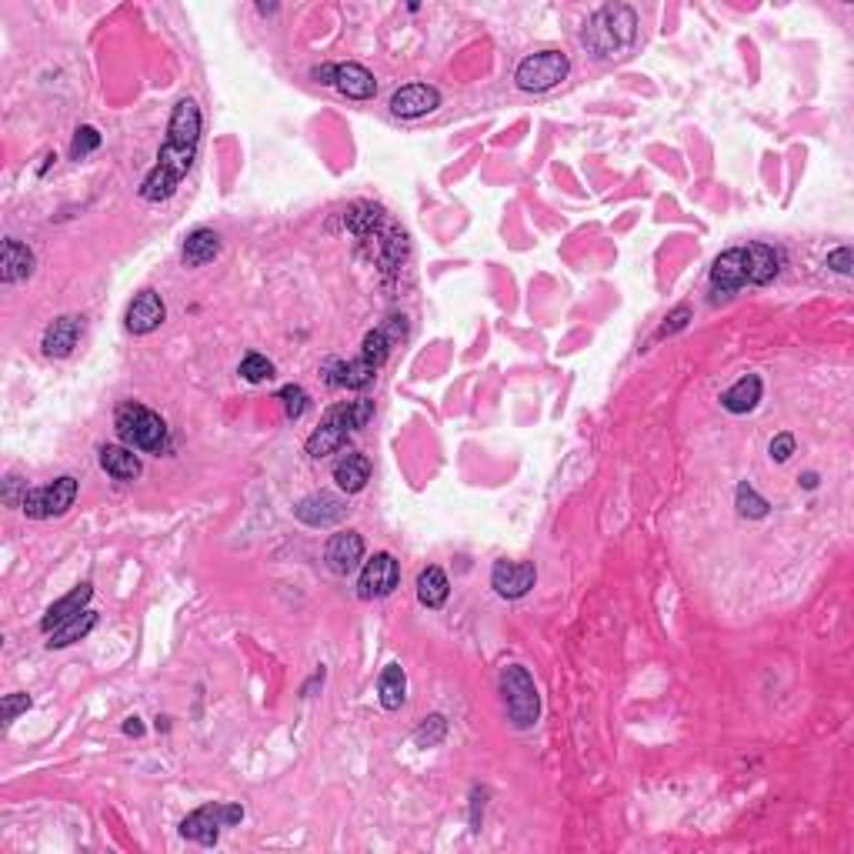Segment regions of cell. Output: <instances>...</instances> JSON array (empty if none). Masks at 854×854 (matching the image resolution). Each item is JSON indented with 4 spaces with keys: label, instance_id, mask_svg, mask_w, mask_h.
<instances>
[{
    "label": "cell",
    "instance_id": "9c48e42d",
    "mask_svg": "<svg viewBox=\"0 0 854 854\" xmlns=\"http://www.w3.org/2000/svg\"><path fill=\"white\" fill-rule=\"evenodd\" d=\"M347 501L337 498L331 491H317V494H307L304 501H297L294 508V518L307 524V528H334L347 518Z\"/></svg>",
    "mask_w": 854,
    "mask_h": 854
},
{
    "label": "cell",
    "instance_id": "5bb4252c",
    "mask_svg": "<svg viewBox=\"0 0 854 854\" xmlns=\"http://www.w3.org/2000/svg\"><path fill=\"white\" fill-rule=\"evenodd\" d=\"M127 331L144 337V334H154L157 327H161L167 321V304L164 297L157 291H141L131 301V307H127Z\"/></svg>",
    "mask_w": 854,
    "mask_h": 854
},
{
    "label": "cell",
    "instance_id": "83f0119b",
    "mask_svg": "<svg viewBox=\"0 0 854 854\" xmlns=\"http://www.w3.org/2000/svg\"><path fill=\"white\" fill-rule=\"evenodd\" d=\"M347 444V431H341V427H334V424H327V421H321V427H317V431L311 434V438H307V444H304V451L311 454V458H327V454H334V451H341Z\"/></svg>",
    "mask_w": 854,
    "mask_h": 854
},
{
    "label": "cell",
    "instance_id": "8fae6325",
    "mask_svg": "<svg viewBox=\"0 0 854 854\" xmlns=\"http://www.w3.org/2000/svg\"><path fill=\"white\" fill-rule=\"evenodd\" d=\"M534 581H538V571H534L531 561H498L491 568V588L508 601L524 598Z\"/></svg>",
    "mask_w": 854,
    "mask_h": 854
},
{
    "label": "cell",
    "instance_id": "cb8c5ba5",
    "mask_svg": "<svg viewBox=\"0 0 854 854\" xmlns=\"http://www.w3.org/2000/svg\"><path fill=\"white\" fill-rule=\"evenodd\" d=\"M221 254V234L211 231V227H197V231L184 241V267H204L211 264L214 257Z\"/></svg>",
    "mask_w": 854,
    "mask_h": 854
},
{
    "label": "cell",
    "instance_id": "f546056e",
    "mask_svg": "<svg viewBox=\"0 0 854 854\" xmlns=\"http://www.w3.org/2000/svg\"><path fill=\"white\" fill-rule=\"evenodd\" d=\"M734 504H738V514H741V518H751V521L768 518V508H771V504L764 501L761 494L754 491L748 481H741V484H738V494H734Z\"/></svg>",
    "mask_w": 854,
    "mask_h": 854
},
{
    "label": "cell",
    "instance_id": "f1b7e54d",
    "mask_svg": "<svg viewBox=\"0 0 854 854\" xmlns=\"http://www.w3.org/2000/svg\"><path fill=\"white\" fill-rule=\"evenodd\" d=\"M94 624H97V614L94 611H81L77 614V618H71L64 624V628H57L54 634H51V641H47V648H67V644H74V641H81V638H87V634L94 631Z\"/></svg>",
    "mask_w": 854,
    "mask_h": 854
},
{
    "label": "cell",
    "instance_id": "d6986e66",
    "mask_svg": "<svg viewBox=\"0 0 854 854\" xmlns=\"http://www.w3.org/2000/svg\"><path fill=\"white\" fill-rule=\"evenodd\" d=\"M334 87L351 101H371L377 94L374 74L361 64H334Z\"/></svg>",
    "mask_w": 854,
    "mask_h": 854
},
{
    "label": "cell",
    "instance_id": "7a4b0ae2",
    "mask_svg": "<svg viewBox=\"0 0 854 854\" xmlns=\"http://www.w3.org/2000/svg\"><path fill=\"white\" fill-rule=\"evenodd\" d=\"M784 264V251L771 244H744L718 254L711 264V287L714 294H734L741 287H764L778 277Z\"/></svg>",
    "mask_w": 854,
    "mask_h": 854
},
{
    "label": "cell",
    "instance_id": "9a60e30c",
    "mask_svg": "<svg viewBox=\"0 0 854 854\" xmlns=\"http://www.w3.org/2000/svg\"><path fill=\"white\" fill-rule=\"evenodd\" d=\"M324 381L331 387H344V391H364L367 384H374L377 377V367L364 357L357 361H337V357H327L324 367H321Z\"/></svg>",
    "mask_w": 854,
    "mask_h": 854
},
{
    "label": "cell",
    "instance_id": "484cf974",
    "mask_svg": "<svg viewBox=\"0 0 854 854\" xmlns=\"http://www.w3.org/2000/svg\"><path fill=\"white\" fill-rule=\"evenodd\" d=\"M448 574H444L441 568H424L421 574H417V601L424 604V608H441L444 601H448Z\"/></svg>",
    "mask_w": 854,
    "mask_h": 854
},
{
    "label": "cell",
    "instance_id": "3957f363",
    "mask_svg": "<svg viewBox=\"0 0 854 854\" xmlns=\"http://www.w3.org/2000/svg\"><path fill=\"white\" fill-rule=\"evenodd\" d=\"M634 37H638V17H634L631 7L618 4V7H601L588 21V27H584L581 41L591 54L618 57L634 44Z\"/></svg>",
    "mask_w": 854,
    "mask_h": 854
},
{
    "label": "cell",
    "instance_id": "e0dca14e",
    "mask_svg": "<svg viewBox=\"0 0 854 854\" xmlns=\"http://www.w3.org/2000/svg\"><path fill=\"white\" fill-rule=\"evenodd\" d=\"M324 561L334 574H351L364 561V538L357 531H337L324 548Z\"/></svg>",
    "mask_w": 854,
    "mask_h": 854
},
{
    "label": "cell",
    "instance_id": "4dcf8cb0",
    "mask_svg": "<svg viewBox=\"0 0 854 854\" xmlns=\"http://www.w3.org/2000/svg\"><path fill=\"white\" fill-rule=\"evenodd\" d=\"M237 374H241L247 384H264L274 377V364L267 361L264 354H247L241 361V367H237Z\"/></svg>",
    "mask_w": 854,
    "mask_h": 854
},
{
    "label": "cell",
    "instance_id": "d6a6232c",
    "mask_svg": "<svg viewBox=\"0 0 854 854\" xmlns=\"http://www.w3.org/2000/svg\"><path fill=\"white\" fill-rule=\"evenodd\" d=\"M277 401L284 404V414L291 417V421H297V417H304L307 404H311V397H307V391L301 384H284L281 394H277Z\"/></svg>",
    "mask_w": 854,
    "mask_h": 854
},
{
    "label": "cell",
    "instance_id": "44dd1931",
    "mask_svg": "<svg viewBox=\"0 0 854 854\" xmlns=\"http://www.w3.org/2000/svg\"><path fill=\"white\" fill-rule=\"evenodd\" d=\"M761 394H764L761 377L758 374H744V377H738V381L728 387V391L721 394V407L728 414H748V411L758 407Z\"/></svg>",
    "mask_w": 854,
    "mask_h": 854
},
{
    "label": "cell",
    "instance_id": "8992f818",
    "mask_svg": "<svg viewBox=\"0 0 854 854\" xmlns=\"http://www.w3.org/2000/svg\"><path fill=\"white\" fill-rule=\"evenodd\" d=\"M568 71H571L568 54L541 51V54L524 57V61L518 64V71H514V84L528 94H544V91H551V87H558L564 77H568Z\"/></svg>",
    "mask_w": 854,
    "mask_h": 854
},
{
    "label": "cell",
    "instance_id": "1f68e13d",
    "mask_svg": "<svg viewBox=\"0 0 854 854\" xmlns=\"http://www.w3.org/2000/svg\"><path fill=\"white\" fill-rule=\"evenodd\" d=\"M444 734H448V721H444L441 714H431V718H424L421 728L414 731V744L417 748H434V744L444 741Z\"/></svg>",
    "mask_w": 854,
    "mask_h": 854
},
{
    "label": "cell",
    "instance_id": "ffe728a7",
    "mask_svg": "<svg viewBox=\"0 0 854 854\" xmlns=\"http://www.w3.org/2000/svg\"><path fill=\"white\" fill-rule=\"evenodd\" d=\"M34 251L17 237L4 241V257H0V281L4 284H21L34 274Z\"/></svg>",
    "mask_w": 854,
    "mask_h": 854
},
{
    "label": "cell",
    "instance_id": "f35d334b",
    "mask_svg": "<svg viewBox=\"0 0 854 854\" xmlns=\"http://www.w3.org/2000/svg\"><path fill=\"white\" fill-rule=\"evenodd\" d=\"M124 734H131V738H141V734H144V724H141V718H127V724H124Z\"/></svg>",
    "mask_w": 854,
    "mask_h": 854
},
{
    "label": "cell",
    "instance_id": "e575fe53",
    "mask_svg": "<svg viewBox=\"0 0 854 854\" xmlns=\"http://www.w3.org/2000/svg\"><path fill=\"white\" fill-rule=\"evenodd\" d=\"M688 317H691V307H688V304L674 307V311H671L668 317H664V324H661L658 337H671V334H678L681 327H688Z\"/></svg>",
    "mask_w": 854,
    "mask_h": 854
},
{
    "label": "cell",
    "instance_id": "ba28073f",
    "mask_svg": "<svg viewBox=\"0 0 854 854\" xmlns=\"http://www.w3.org/2000/svg\"><path fill=\"white\" fill-rule=\"evenodd\" d=\"M77 498V478L64 474L54 484H44V488H31L24 494L21 511L34 521H47V518H61V514L71 511V504Z\"/></svg>",
    "mask_w": 854,
    "mask_h": 854
},
{
    "label": "cell",
    "instance_id": "52a82bcc",
    "mask_svg": "<svg viewBox=\"0 0 854 854\" xmlns=\"http://www.w3.org/2000/svg\"><path fill=\"white\" fill-rule=\"evenodd\" d=\"M237 821H244L241 804H204V808H197L194 814H187L181 824V834L187 841L214 848L217 838H221V828H231Z\"/></svg>",
    "mask_w": 854,
    "mask_h": 854
},
{
    "label": "cell",
    "instance_id": "2e32d148",
    "mask_svg": "<svg viewBox=\"0 0 854 854\" xmlns=\"http://www.w3.org/2000/svg\"><path fill=\"white\" fill-rule=\"evenodd\" d=\"M81 334H84L81 317H74V314L57 317L54 324H47V331L41 337L44 357H57V361H61V357L74 354V347H77V341H81Z\"/></svg>",
    "mask_w": 854,
    "mask_h": 854
},
{
    "label": "cell",
    "instance_id": "7402d4cb",
    "mask_svg": "<svg viewBox=\"0 0 854 854\" xmlns=\"http://www.w3.org/2000/svg\"><path fill=\"white\" fill-rule=\"evenodd\" d=\"M371 417H374V401L357 397V401L334 404L331 411L324 414V421L334 424V427H341V431H347V434H354V431H361V427H367Z\"/></svg>",
    "mask_w": 854,
    "mask_h": 854
},
{
    "label": "cell",
    "instance_id": "ab89813d",
    "mask_svg": "<svg viewBox=\"0 0 854 854\" xmlns=\"http://www.w3.org/2000/svg\"><path fill=\"white\" fill-rule=\"evenodd\" d=\"M314 81H321V84H334V67H317V71H314Z\"/></svg>",
    "mask_w": 854,
    "mask_h": 854
},
{
    "label": "cell",
    "instance_id": "d4e9b609",
    "mask_svg": "<svg viewBox=\"0 0 854 854\" xmlns=\"http://www.w3.org/2000/svg\"><path fill=\"white\" fill-rule=\"evenodd\" d=\"M101 468L114 481L141 478V458L134 454V448H114V444H107V448H101Z\"/></svg>",
    "mask_w": 854,
    "mask_h": 854
},
{
    "label": "cell",
    "instance_id": "7c38bea8",
    "mask_svg": "<svg viewBox=\"0 0 854 854\" xmlns=\"http://www.w3.org/2000/svg\"><path fill=\"white\" fill-rule=\"evenodd\" d=\"M441 107V94L438 87L431 84H407L401 91L391 94V114L404 117V121H417V117H427Z\"/></svg>",
    "mask_w": 854,
    "mask_h": 854
},
{
    "label": "cell",
    "instance_id": "30bf717a",
    "mask_svg": "<svg viewBox=\"0 0 854 854\" xmlns=\"http://www.w3.org/2000/svg\"><path fill=\"white\" fill-rule=\"evenodd\" d=\"M397 581H401V568H397L394 554L381 551L364 564L361 581H357V594H361L364 601L387 598V594L397 588Z\"/></svg>",
    "mask_w": 854,
    "mask_h": 854
},
{
    "label": "cell",
    "instance_id": "ac0fdd59",
    "mask_svg": "<svg viewBox=\"0 0 854 854\" xmlns=\"http://www.w3.org/2000/svg\"><path fill=\"white\" fill-rule=\"evenodd\" d=\"M94 588L91 584H77V588L71 594H64L61 601H54L51 608H47V614L41 618V631L44 634H54L57 628H64L67 621L77 618L81 611H87V601H91Z\"/></svg>",
    "mask_w": 854,
    "mask_h": 854
},
{
    "label": "cell",
    "instance_id": "4fadbf2b",
    "mask_svg": "<svg viewBox=\"0 0 854 854\" xmlns=\"http://www.w3.org/2000/svg\"><path fill=\"white\" fill-rule=\"evenodd\" d=\"M404 334H407L404 317H397V314L387 317V321L377 324L374 331H367L364 344H361V357H364V361H371L374 367H381L387 357H391L394 347L404 341Z\"/></svg>",
    "mask_w": 854,
    "mask_h": 854
},
{
    "label": "cell",
    "instance_id": "4316f807",
    "mask_svg": "<svg viewBox=\"0 0 854 854\" xmlns=\"http://www.w3.org/2000/svg\"><path fill=\"white\" fill-rule=\"evenodd\" d=\"M377 698H381V708L384 711H397L407 698V678L401 671V664H387L377 678Z\"/></svg>",
    "mask_w": 854,
    "mask_h": 854
},
{
    "label": "cell",
    "instance_id": "603a6c76",
    "mask_svg": "<svg viewBox=\"0 0 854 854\" xmlns=\"http://www.w3.org/2000/svg\"><path fill=\"white\" fill-rule=\"evenodd\" d=\"M334 481H337V488L347 494L364 491V484L371 481V461H367V454H357V451L344 454V458L334 464Z\"/></svg>",
    "mask_w": 854,
    "mask_h": 854
},
{
    "label": "cell",
    "instance_id": "5b68a950",
    "mask_svg": "<svg viewBox=\"0 0 854 854\" xmlns=\"http://www.w3.org/2000/svg\"><path fill=\"white\" fill-rule=\"evenodd\" d=\"M501 698H504V708H508V718L514 728H534L541 718V694H538V684L521 664H508L501 671Z\"/></svg>",
    "mask_w": 854,
    "mask_h": 854
},
{
    "label": "cell",
    "instance_id": "60d3db41",
    "mask_svg": "<svg viewBox=\"0 0 854 854\" xmlns=\"http://www.w3.org/2000/svg\"><path fill=\"white\" fill-rule=\"evenodd\" d=\"M801 488H808V491H814V488H818V474H814V471H808V474H804V478H801Z\"/></svg>",
    "mask_w": 854,
    "mask_h": 854
},
{
    "label": "cell",
    "instance_id": "d590c367",
    "mask_svg": "<svg viewBox=\"0 0 854 854\" xmlns=\"http://www.w3.org/2000/svg\"><path fill=\"white\" fill-rule=\"evenodd\" d=\"M27 708H31V698H27V694H7L4 704H0V714H4V724L17 721V714H24Z\"/></svg>",
    "mask_w": 854,
    "mask_h": 854
},
{
    "label": "cell",
    "instance_id": "836d02e7",
    "mask_svg": "<svg viewBox=\"0 0 854 854\" xmlns=\"http://www.w3.org/2000/svg\"><path fill=\"white\" fill-rule=\"evenodd\" d=\"M97 147H101V134H97V127H77V134L71 141V157H74V161H84V157L94 154Z\"/></svg>",
    "mask_w": 854,
    "mask_h": 854
},
{
    "label": "cell",
    "instance_id": "6da1fadb",
    "mask_svg": "<svg viewBox=\"0 0 854 854\" xmlns=\"http://www.w3.org/2000/svg\"><path fill=\"white\" fill-rule=\"evenodd\" d=\"M197 147H201V107H197L191 97H181V101L174 104V114H171V124H167V137H164L161 151H157L154 171L147 174L141 184V197L147 204H161L167 197H174L187 171H191Z\"/></svg>",
    "mask_w": 854,
    "mask_h": 854
},
{
    "label": "cell",
    "instance_id": "74e56055",
    "mask_svg": "<svg viewBox=\"0 0 854 854\" xmlns=\"http://www.w3.org/2000/svg\"><path fill=\"white\" fill-rule=\"evenodd\" d=\"M824 264H828L831 271H838V274H851V247H838V251H831Z\"/></svg>",
    "mask_w": 854,
    "mask_h": 854
},
{
    "label": "cell",
    "instance_id": "8d00e7d4",
    "mask_svg": "<svg viewBox=\"0 0 854 854\" xmlns=\"http://www.w3.org/2000/svg\"><path fill=\"white\" fill-rule=\"evenodd\" d=\"M768 454H771V461H778V464H784L794 454V434H778V438H774L771 444H768Z\"/></svg>",
    "mask_w": 854,
    "mask_h": 854
},
{
    "label": "cell",
    "instance_id": "277c9868",
    "mask_svg": "<svg viewBox=\"0 0 854 854\" xmlns=\"http://www.w3.org/2000/svg\"><path fill=\"white\" fill-rule=\"evenodd\" d=\"M117 438L124 441V448L134 451H147V454H161L167 448V424L161 414H154L151 407L137 404V401H124L117 407Z\"/></svg>",
    "mask_w": 854,
    "mask_h": 854
}]
</instances>
